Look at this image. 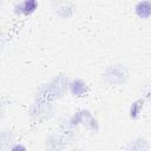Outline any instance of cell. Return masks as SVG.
Instances as JSON below:
<instances>
[{
	"instance_id": "1",
	"label": "cell",
	"mask_w": 151,
	"mask_h": 151,
	"mask_svg": "<svg viewBox=\"0 0 151 151\" xmlns=\"http://www.w3.org/2000/svg\"><path fill=\"white\" fill-rule=\"evenodd\" d=\"M103 83L107 86H120L124 85L129 78V72L124 65L113 64L105 68L103 72Z\"/></svg>"
},
{
	"instance_id": "8",
	"label": "cell",
	"mask_w": 151,
	"mask_h": 151,
	"mask_svg": "<svg viewBox=\"0 0 151 151\" xmlns=\"http://www.w3.org/2000/svg\"><path fill=\"white\" fill-rule=\"evenodd\" d=\"M144 98H138L136 100H133L129 107V117L131 119H138L140 117V113L143 111L144 107Z\"/></svg>"
},
{
	"instance_id": "7",
	"label": "cell",
	"mask_w": 151,
	"mask_h": 151,
	"mask_svg": "<svg viewBox=\"0 0 151 151\" xmlns=\"http://www.w3.org/2000/svg\"><path fill=\"white\" fill-rule=\"evenodd\" d=\"M134 13L139 19H149L151 17V0H140L134 6Z\"/></svg>"
},
{
	"instance_id": "2",
	"label": "cell",
	"mask_w": 151,
	"mask_h": 151,
	"mask_svg": "<svg viewBox=\"0 0 151 151\" xmlns=\"http://www.w3.org/2000/svg\"><path fill=\"white\" fill-rule=\"evenodd\" d=\"M68 90V81L65 76L59 74L54 77L48 84H46L40 92V96L45 98H59L63 96V93Z\"/></svg>"
},
{
	"instance_id": "6",
	"label": "cell",
	"mask_w": 151,
	"mask_h": 151,
	"mask_svg": "<svg viewBox=\"0 0 151 151\" xmlns=\"http://www.w3.org/2000/svg\"><path fill=\"white\" fill-rule=\"evenodd\" d=\"M68 91L71 96L76 98H81L87 93V84L80 78H74L68 81Z\"/></svg>"
},
{
	"instance_id": "11",
	"label": "cell",
	"mask_w": 151,
	"mask_h": 151,
	"mask_svg": "<svg viewBox=\"0 0 151 151\" xmlns=\"http://www.w3.org/2000/svg\"><path fill=\"white\" fill-rule=\"evenodd\" d=\"M9 149H11L12 151H19V150L25 151V150H26V146H24V145H21V144H14V145H12Z\"/></svg>"
},
{
	"instance_id": "3",
	"label": "cell",
	"mask_w": 151,
	"mask_h": 151,
	"mask_svg": "<svg viewBox=\"0 0 151 151\" xmlns=\"http://www.w3.org/2000/svg\"><path fill=\"white\" fill-rule=\"evenodd\" d=\"M81 124L86 125L92 131H98L99 130L98 120L91 114V112L88 110H80L78 112H74L70 117V119L67 120V126L68 127H77Z\"/></svg>"
},
{
	"instance_id": "5",
	"label": "cell",
	"mask_w": 151,
	"mask_h": 151,
	"mask_svg": "<svg viewBox=\"0 0 151 151\" xmlns=\"http://www.w3.org/2000/svg\"><path fill=\"white\" fill-rule=\"evenodd\" d=\"M38 0H22L14 6V13L17 15H32L38 9Z\"/></svg>"
},
{
	"instance_id": "10",
	"label": "cell",
	"mask_w": 151,
	"mask_h": 151,
	"mask_svg": "<svg viewBox=\"0 0 151 151\" xmlns=\"http://www.w3.org/2000/svg\"><path fill=\"white\" fill-rule=\"evenodd\" d=\"M143 93H144V97H145V98L151 99V84L145 85V87H144V90H143Z\"/></svg>"
},
{
	"instance_id": "4",
	"label": "cell",
	"mask_w": 151,
	"mask_h": 151,
	"mask_svg": "<svg viewBox=\"0 0 151 151\" xmlns=\"http://www.w3.org/2000/svg\"><path fill=\"white\" fill-rule=\"evenodd\" d=\"M52 11L57 17L68 19L76 13V6L66 0H55L52 4Z\"/></svg>"
},
{
	"instance_id": "9",
	"label": "cell",
	"mask_w": 151,
	"mask_h": 151,
	"mask_svg": "<svg viewBox=\"0 0 151 151\" xmlns=\"http://www.w3.org/2000/svg\"><path fill=\"white\" fill-rule=\"evenodd\" d=\"M143 144H146V140L142 139V138H137L133 142H130V144L126 146L127 150H143V149H147V146H143Z\"/></svg>"
}]
</instances>
